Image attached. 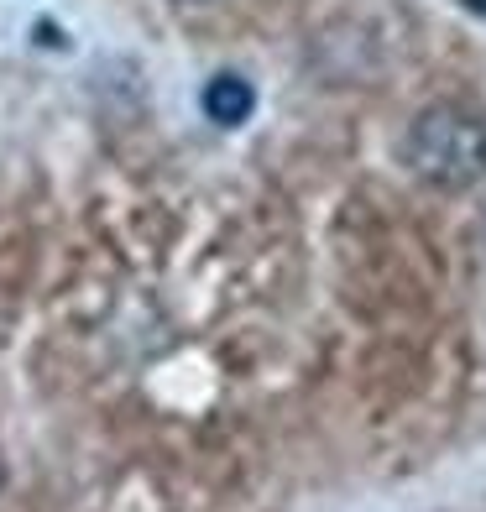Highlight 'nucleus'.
<instances>
[{"label": "nucleus", "mask_w": 486, "mask_h": 512, "mask_svg": "<svg viewBox=\"0 0 486 512\" xmlns=\"http://www.w3.org/2000/svg\"><path fill=\"white\" fill-rule=\"evenodd\" d=\"M408 173L434 194H466L486 178V115L460 100H434L403 131Z\"/></svg>", "instance_id": "1"}, {"label": "nucleus", "mask_w": 486, "mask_h": 512, "mask_svg": "<svg viewBox=\"0 0 486 512\" xmlns=\"http://www.w3.org/2000/svg\"><path fill=\"white\" fill-rule=\"evenodd\" d=\"M199 105L215 126H246L251 110H257V89H251L241 74H215L210 84H204Z\"/></svg>", "instance_id": "2"}, {"label": "nucleus", "mask_w": 486, "mask_h": 512, "mask_svg": "<svg viewBox=\"0 0 486 512\" xmlns=\"http://www.w3.org/2000/svg\"><path fill=\"white\" fill-rule=\"evenodd\" d=\"M0 486H6V460H0Z\"/></svg>", "instance_id": "3"}, {"label": "nucleus", "mask_w": 486, "mask_h": 512, "mask_svg": "<svg viewBox=\"0 0 486 512\" xmlns=\"http://www.w3.org/2000/svg\"><path fill=\"white\" fill-rule=\"evenodd\" d=\"M183 6H204V0H183Z\"/></svg>", "instance_id": "4"}]
</instances>
